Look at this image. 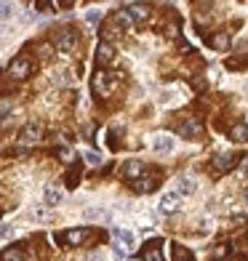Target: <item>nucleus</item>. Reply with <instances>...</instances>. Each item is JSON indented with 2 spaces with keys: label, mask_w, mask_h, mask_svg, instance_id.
Wrapping results in <instances>:
<instances>
[{
  "label": "nucleus",
  "mask_w": 248,
  "mask_h": 261,
  "mask_svg": "<svg viewBox=\"0 0 248 261\" xmlns=\"http://www.w3.org/2000/svg\"><path fill=\"white\" fill-rule=\"evenodd\" d=\"M134 187H136V192H152L158 187V176H141Z\"/></svg>",
  "instance_id": "obj_17"
},
{
  "label": "nucleus",
  "mask_w": 248,
  "mask_h": 261,
  "mask_svg": "<svg viewBox=\"0 0 248 261\" xmlns=\"http://www.w3.org/2000/svg\"><path fill=\"white\" fill-rule=\"evenodd\" d=\"M86 261H107V258H104V253H91Z\"/></svg>",
  "instance_id": "obj_34"
},
{
  "label": "nucleus",
  "mask_w": 248,
  "mask_h": 261,
  "mask_svg": "<svg viewBox=\"0 0 248 261\" xmlns=\"http://www.w3.org/2000/svg\"><path fill=\"white\" fill-rule=\"evenodd\" d=\"M86 19H88V24H96V21H99V11H88Z\"/></svg>",
  "instance_id": "obj_29"
},
{
  "label": "nucleus",
  "mask_w": 248,
  "mask_h": 261,
  "mask_svg": "<svg viewBox=\"0 0 248 261\" xmlns=\"http://www.w3.org/2000/svg\"><path fill=\"white\" fill-rule=\"evenodd\" d=\"M83 219H86V221H110L112 213L107 208H86V211H83Z\"/></svg>",
  "instance_id": "obj_12"
},
{
  "label": "nucleus",
  "mask_w": 248,
  "mask_h": 261,
  "mask_svg": "<svg viewBox=\"0 0 248 261\" xmlns=\"http://www.w3.org/2000/svg\"><path fill=\"white\" fill-rule=\"evenodd\" d=\"M158 208H160V213H165V216H168V213H176L182 208V195L179 192H165Z\"/></svg>",
  "instance_id": "obj_5"
},
{
  "label": "nucleus",
  "mask_w": 248,
  "mask_h": 261,
  "mask_svg": "<svg viewBox=\"0 0 248 261\" xmlns=\"http://www.w3.org/2000/svg\"><path fill=\"white\" fill-rule=\"evenodd\" d=\"M158 245L160 243H150L144 248V253H141V258H144V261H163V253L158 251Z\"/></svg>",
  "instance_id": "obj_20"
},
{
  "label": "nucleus",
  "mask_w": 248,
  "mask_h": 261,
  "mask_svg": "<svg viewBox=\"0 0 248 261\" xmlns=\"http://www.w3.org/2000/svg\"><path fill=\"white\" fill-rule=\"evenodd\" d=\"M240 176H245V179H248V155L240 158Z\"/></svg>",
  "instance_id": "obj_28"
},
{
  "label": "nucleus",
  "mask_w": 248,
  "mask_h": 261,
  "mask_svg": "<svg viewBox=\"0 0 248 261\" xmlns=\"http://www.w3.org/2000/svg\"><path fill=\"white\" fill-rule=\"evenodd\" d=\"M8 237H11V227H8V224H3V240H8Z\"/></svg>",
  "instance_id": "obj_36"
},
{
  "label": "nucleus",
  "mask_w": 248,
  "mask_h": 261,
  "mask_svg": "<svg viewBox=\"0 0 248 261\" xmlns=\"http://www.w3.org/2000/svg\"><path fill=\"white\" fill-rule=\"evenodd\" d=\"M115 86H117V77L110 75V72H96V77H93V91H96L99 96H110L115 91Z\"/></svg>",
  "instance_id": "obj_1"
},
{
  "label": "nucleus",
  "mask_w": 248,
  "mask_h": 261,
  "mask_svg": "<svg viewBox=\"0 0 248 261\" xmlns=\"http://www.w3.org/2000/svg\"><path fill=\"white\" fill-rule=\"evenodd\" d=\"M112 59H115V48H112V45L110 43H99L96 45V64H110L112 62Z\"/></svg>",
  "instance_id": "obj_11"
},
{
  "label": "nucleus",
  "mask_w": 248,
  "mask_h": 261,
  "mask_svg": "<svg viewBox=\"0 0 248 261\" xmlns=\"http://www.w3.org/2000/svg\"><path fill=\"white\" fill-rule=\"evenodd\" d=\"M75 43H78V32H72V30H62V32H56V40H54L56 51L69 54V51L75 48Z\"/></svg>",
  "instance_id": "obj_2"
},
{
  "label": "nucleus",
  "mask_w": 248,
  "mask_h": 261,
  "mask_svg": "<svg viewBox=\"0 0 248 261\" xmlns=\"http://www.w3.org/2000/svg\"><path fill=\"white\" fill-rule=\"evenodd\" d=\"M86 237H88V229H69L62 234V240L67 245H80V243H86Z\"/></svg>",
  "instance_id": "obj_13"
},
{
  "label": "nucleus",
  "mask_w": 248,
  "mask_h": 261,
  "mask_svg": "<svg viewBox=\"0 0 248 261\" xmlns=\"http://www.w3.org/2000/svg\"><path fill=\"white\" fill-rule=\"evenodd\" d=\"M8 115H11V104H8V101H3V123L8 120Z\"/></svg>",
  "instance_id": "obj_33"
},
{
  "label": "nucleus",
  "mask_w": 248,
  "mask_h": 261,
  "mask_svg": "<svg viewBox=\"0 0 248 261\" xmlns=\"http://www.w3.org/2000/svg\"><path fill=\"white\" fill-rule=\"evenodd\" d=\"M123 173H126V179H136L139 181L141 176H144V163H141V160H128Z\"/></svg>",
  "instance_id": "obj_10"
},
{
  "label": "nucleus",
  "mask_w": 248,
  "mask_h": 261,
  "mask_svg": "<svg viewBox=\"0 0 248 261\" xmlns=\"http://www.w3.org/2000/svg\"><path fill=\"white\" fill-rule=\"evenodd\" d=\"M195 189H197L195 179H187V176H182V179H179V195H192Z\"/></svg>",
  "instance_id": "obj_21"
},
{
  "label": "nucleus",
  "mask_w": 248,
  "mask_h": 261,
  "mask_svg": "<svg viewBox=\"0 0 248 261\" xmlns=\"http://www.w3.org/2000/svg\"><path fill=\"white\" fill-rule=\"evenodd\" d=\"M152 149L158 155H168V152H173V139L168 134H155L152 136Z\"/></svg>",
  "instance_id": "obj_7"
},
{
  "label": "nucleus",
  "mask_w": 248,
  "mask_h": 261,
  "mask_svg": "<svg viewBox=\"0 0 248 261\" xmlns=\"http://www.w3.org/2000/svg\"><path fill=\"white\" fill-rule=\"evenodd\" d=\"M78 176H80V171L69 168V171H67V184H69V187H75V184H78Z\"/></svg>",
  "instance_id": "obj_26"
},
{
  "label": "nucleus",
  "mask_w": 248,
  "mask_h": 261,
  "mask_svg": "<svg viewBox=\"0 0 248 261\" xmlns=\"http://www.w3.org/2000/svg\"><path fill=\"white\" fill-rule=\"evenodd\" d=\"M179 134L184 139H200L203 134V125H200L197 117H184V123H179Z\"/></svg>",
  "instance_id": "obj_3"
},
{
  "label": "nucleus",
  "mask_w": 248,
  "mask_h": 261,
  "mask_svg": "<svg viewBox=\"0 0 248 261\" xmlns=\"http://www.w3.org/2000/svg\"><path fill=\"white\" fill-rule=\"evenodd\" d=\"M30 216L35 219V221H45V219H51V213L45 211V208H32V213Z\"/></svg>",
  "instance_id": "obj_23"
},
{
  "label": "nucleus",
  "mask_w": 248,
  "mask_h": 261,
  "mask_svg": "<svg viewBox=\"0 0 248 261\" xmlns=\"http://www.w3.org/2000/svg\"><path fill=\"white\" fill-rule=\"evenodd\" d=\"M3 261H24V256H21V251H6Z\"/></svg>",
  "instance_id": "obj_25"
},
{
  "label": "nucleus",
  "mask_w": 248,
  "mask_h": 261,
  "mask_svg": "<svg viewBox=\"0 0 248 261\" xmlns=\"http://www.w3.org/2000/svg\"><path fill=\"white\" fill-rule=\"evenodd\" d=\"M112 237H115V243H117V253H126V251H134V243H136V237H134V232H128V229H115L112 232Z\"/></svg>",
  "instance_id": "obj_4"
},
{
  "label": "nucleus",
  "mask_w": 248,
  "mask_h": 261,
  "mask_svg": "<svg viewBox=\"0 0 248 261\" xmlns=\"http://www.w3.org/2000/svg\"><path fill=\"white\" fill-rule=\"evenodd\" d=\"M171 99H173V93H171V91H165V93H163V96H160V101H163V104H168Z\"/></svg>",
  "instance_id": "obj_35"
},
{
  "label": "nucleus",
  "mask_w": 248,
  "mask_h": 261,
  "mask_svg": "<svg viewBox=\"0 0 248 261\" xmlns=\"http://www.w3.org/2000/svg\"><path fill=\"white\" fill-rule=\"evenodd\" d=\"M62 200H64V192H62V187H59V184H48V187H45V205H48V208L59 205Z\"/></svg>",
  "instance_id": "obj_9"
},
{
  "label": "nucleus",
  "mask_w": 248,
  "mask_h": 261,
  "mask_svg": "<svg viewBox=\"0 0 248 261\" xmlns=\"http://www.w3.org/2000/svg\"><path fill=\"white\" fill-rule=\"evenodd\" d=\"M165 35H168V38H176V35H179V27H176V24H168V32H165Z\"/></svg>",
  "instance_id": "obj_31"
},
{
  "label": "nucleus",
  "mask_w": 248,
  "mask_h": 261,
  "mask_svg": "<svg viewBox=\"0 0 248 261\" xmlns=\"http://www.w3.org/2000/svg\"><path fill=\"white\" fill-rule=\"evenodd\" d=\"M38 51H40V56H51V45H48V43H43Z\"/></svg>",
  "instance_id": "obj_30"
},
{
  "label": "nucleus",
  "mask_w": 248,
  "mask_h": 261,
  "mask_svg": "<svg viewBox=\"0 0 248 261\" xmlns=\"http://www.w3.org/2000/svg\"><path fill=\"white\" fill-rule=\"evenodd\" d=\"M230 139L232 141H248V125L245 123H238L230 128Z\"/></svg>",
  "instance_id": "obj_19"
},
{
  "label": "nucleus",
  "mask_w": 248,
  "mask_h": 261,
  "mask_svg": "<svg viewBox=\"0 0 248 261\" xmlns=\"http://www.w3.org/2000/svg\"><path fill=\"white\" fill-rule=\"evenodd\" d=\"M59 158H62L64 163H72V152H69L67 147H62V149H59Z\"/></svg>",
  "instance_id": "obj_27"
},
{
  "label": "nucleus",
  "mask_w": 248,
  "mask_h": 261,
  "mask_svg": "<svg viewBox=\"0 0 248 261\" xmlns=\"http://www.w3.org/2000/svg\"><path fill=\"white\" fill-rule=\"evenodd\" d=\"M11 11H14V6H11V3H3V19L11 16Z\"/></svg>",
  "instance_id": "obj_32"
},
{
  "label": "nucleus",
  "mask_w": 248,
  "mask_h": 261,
  "mask_svg": "<svg viewBox=\"0 0 248 261\" xmlns=\"http://www.w3.org/2000/svg\"><path fill=\"white\" fill-rule=\"evenodd\" d=\"M232 165H235V155H232V152H221V155L214 158V168L216 171H230Z\"/></svg>",
  "instance_id": "obj_14"
},
{
  "label": "nucleus",
  "mask_w": 248,
  "mask_h": 261,
  "mask_svg": "<svg viewBox=\"0 0 248 261\" xmlns=\"http://www.w3.org/2000/svg\"><path fill=\"white\" fill-rule=\"evenodd\" d=\"M173 261H192V253L182 245H173Z\"/></svg>",
  "instance_id": "obj_22"
},
{
  "label": "nucleus",
  "mask_w": 248,
  "mask_h": 261,
  "mask_svg": "<svg viewBox=\"0 0 248 261\" xmlns=\"http://www.w3.org/2000/svg\"><path fill=\"white\" fill-rule=\"evenodd\" d=\"M245 125H248V120H245Z\"/></svg>",
  "instance_id": "obj_38"
},
{
  "label": "nucleus",
  "mask_w": 248,
  "mask_h": 261,
  "mask_svg": "<svg viewBox=\"0 0 248 261\" xmlns=\"http://www.w3.org/2000/svg\"><path fill=\"white\" fill-rule=\"evenodd\" d=\"M19 139H21V144H35V141L40 139V125L38 123H27L24 128H21Z\"/></svg>",
  "instance_id": "obj_8"
},
{
  "label": "nucleus",
  "mask_w": 248,
  "mask_h": 261,
  "mask_svg": "<svg viewBox=\"0 0 248 261\" xmlns=\"http://www.w3.org/2000/svg\"><path fill=\"white\" fill-rule=\"evenodd\" d=\"M245 208H248V192H245Z\"/></svg>",
  "instance_id": "obj_37"
},
{
  "label": "nucleus",
  "mask_w": 248,
  "mask_h": 261,
  "mask_svg": "<svg viewBox=\"0 0 248 261\" xmlns=\"http://www.w3.org/2000/svg\"><path fill=\"white\" fill-rule=\"evenodd\" d=\"M30 69L32 64L27 62V59H14V62L8 64V77H14V80H24L30 75Z\"/></svg>",
  "instance_id": "obj_6"
},
{
  "label": "nucleus",
  "mask_w": 248,
  "mask_h": 261,
  "mask_svg": "<svg viewBox=\"0 0 248 261\" xmlns=\"http://www.w3.org/2000/svg\"><path fill=\"white\" fill-rule=\"evenodd\" d=\"M128 14L134 16V21H147V19H150V6L131 3V6H128Z\"/></svg>",
  "instance_id": "obj_15"
},
{
  "label": "nucleus",
  "mask_w": 248,
  "mask_h": 261,
  "mask_svg": "<svg viewBox=\"0 0 248 261\" xmlns=\"http://www.w3.org/2000/svg\"><path fill=\"white\" fill-rule=\"evenodd\" d=\"M211 45H214L216 51H227L230 48V35L227 32H216V35H211Z\"/></svg>",
  "instance_id": "obj_16"
},
{
  "label": "nucleus",
  "mask_w": 248,
  "mask_h": 261,
  "mask_svg": "<svg viewBox=\"0 0 248 261\" xmlns=\"http://www.w3.org/2000/svg\"><path fill=\"white\" fill-rule=\"evenodd\" d=\"M83 158H86L88 165H99V163H102V158L96 155V152H91V149H88V152H83Z\"/></svg>",
  "instance_id": "obj_24"
},
{
  "label": "nucleus",
  "mask_w": 248,
  "mask_h": 261,
  "mask_svg": "<svg viewBox=\"0 0 248 261\" xmlns=\"http://www.w3.org/2000/svg\"><path fill=\"white\" fill-rule=\"evenodd\" d=\"M115 24H120V30H131L134 27V16L128 14V8H120L115 14Z\"/></svg>",
  "instance_id": "obj_18"
}]
</instances>
